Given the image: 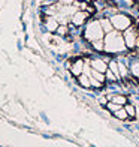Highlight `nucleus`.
Instances as JSON below:
<instances>
[{
    "label": "nucleus",
    "instance_id": "dca6fc26",
    "mask_svg": "<svg viewBox=\"0 0 139 147\" xmlns=\"http://www.w3.org/2000/svg\"><path fill=\"white\" fill-rule=\"evenodd\" d=\"M67 32H69V29L66 27V26H58V29H57V33L58 35H67Z\"/></svg>",
    "mask_w": 139,
    "mask_h": 147
},
{
    "label": "nucleus",
    "instance_id": "2eb2a0df",
    "mask_svg": "<svg viewBox=\"0 0 139 147\" xmlns=\"http://www.w3.org/2000/svg\"><path fill=\"white\" fill-rule=\"evenodd\" d=\"M109 71H112L115 75H120V74H118V62H111L109 63Z\"/></svg>",
    "mask_w": 139,
    "mask_h": 147
},
{
    "label": "nucleus",
    "instance_id": "f03ea898",
    "mask_svg": "<svg viewBox=\"0 0 139 147\" xmlns=\"http://www.w3.org/2000/svg\"><path fill=\"white\" fill-rule=\"evenodd\" d=\"M103 35H105V32L102 29V24L99 23V21H91L87 27H85V32H84L85 39L90 41L91 44L93 42H97V41H102Z\"/></svg>",
    "mask_w": 139,
    "mask_h": 147
},
{
    "label": "nucleus",
    "instance_id": "6e6552de",
    "mask_svg": "<svg viewBox=\"0 0 139 147\" xmlns=\"http://www.w3.org/2000/svg\"><path fill=\"white\" fill-rule=\"evenodd\" d=\"M45 26L48 27V30L57 32V29H58V21H57V18H55V17H48V18H45Z\"/></svg>",
    "mask_w": 139,
    "mask_h": 147
},
{
    "label": "nucleus",
    "instance_id": "9d476101",
    "mask_svg": "<svg viewBox=\"0 0 139 147\" xmlns=\"http://www.w3.org/2000/svg\"><path fill=\"white\" fill-rule=\"evenodd\" d=\"M130 74H132V77L139 78V62H138V60L132 63V66H130Z\"/></svg>",
    "mask_w": 139,
    "mask_h": 147
},
{
    "label": "nucleus",
    "instance_id": "20e7f679",
    "mask_svg": "<svg viewBox=\"0 0 139 147\" xmlns=\"http://www.w3.org/2000/svg\"><path fill=\"white\" fill-rule=\"evenodd\" d=\"M111 23H112V27H115L117 30H127L130 26H132V20L130 17L124 15V14H117L114 17H111Z\"/></svg>",
    "mask_w": 139,
    "mask_h": 147
},
{
    "label": "nucleus",
    "instance_id": "0eeeda50",
    "mask_svg": "<svg viewBox=\"0 0 139 147\" xmlns=\"http://www.w3.org/2000/svg\"><path fill=\"white\" fill-rule=\"evenodd\" d=\"M90 65H91V68L94 69V71H99V72H102V74L108 71V65L105 63V62H102V60H93Z\"/></svg>",
    "mask_w": 139,
    "mask_h": 147
},
{
    "label": "nucleus",
    "instance_id": "9b49d317",
    "mask_svg": "<svg viewBox=\"0 0 139 147\" xmlns=\"http://www.w3.org/2000/svg\"><path fill=\"white\" fill-rule=\"evenodd\" d=\"M112 102H115V104H118V105H126L127 104V99H126V96H123V95H115L114 98H112Z\"/></svg>",
    "mask_w": 139,
    "mask_h": 147
},
{
    "label": "nucleus",
    "instance_id": "ddd939ff",
    "mask_svg": "<svg viewBox=\"0 0 139 147\" xmlns=\"http://www.w3.org/2000/svg\"><path fill=\"white\" fill-rule=\"evenodd\" d=\"M106 107H108V110H109L111 113H117L120 108H123V105H118V104H115V102H109V104H106Z\"/></svg>",
    "mask_w": 139,
    "mask_h": 147
},
{
    "label": "nucleus",
    "instance_id": "f8f14e48",
    "mask_svg": "<svg viewBox=\"0 0 139 147\" xmlns=\"http://www.w3.org/2000/svg\"><path fill=\"white\" fill-rule=\"evenodd\" d=\"M124 110H126V113H127V116H129V117H132V119H133V117L136 116L135 107L132 105V104H126V105H124Z\"/></svg>",
    "mask_w": 139,
    "mask_h": 147
},
{
    "label": "nucleus",
    "instance_id": "4468645a",
    "mask_svg": "<svg viewBox=\"0 0 139 147\" xmlns=\"http://www.w3.org/2000/svg\"><path fill=\"white\" fill-rule=\"evenodd\" d=\"M114 114H115L118 119H123V120L129 117V116H127V113H126V110H124V107H123V108H120V110H118L117 113H114Z\"/></svg>",
    "mask_w": 139,
    "mask_h": 147
},
{
    "label": "nucleus",
    "instance_id": "423d86ee",
    "mask_svg": "<svg viewBox=\"0 0 139 147\" xmlns=\"http://www.w3.org/2000/svg\"><path fill=\"white\" fill-rule=\"evenodd\" d=\"M69 69H70V72L74 74L75 77H79V75H82V74H84L85 65H84V62L81 59H78V60H75V62L69 66Z\"/></svg>",
    "mask_w": 139,
    "mask_h": 147
},
{
    "label": "nucleus",
    "instance_id": "f257e3e1",
    "mask_svg": "<svg viewBox=\"0 0 139 147\" xmlns=\"http://www.w3.org/2000/svg\"><path fill=\"white\" fill-rule=\"evenodd\" d=\"M105 51L106 53H120L123 51L124 48H127L126 47V42H124V38L120 35V33H115V32H109L108 36L105 38Z\"/></svg>",
    "mask_w": 139,
    "mask_h": 147
},
{
    "label": "nucleus",
    "instance_id": "1a4fd4ad",
    "mask_svg": "<svg viewBox=\"0 0 139 147\" xmlns=\"http://www.w3.org/2000/svg\"><path fill=\"white\" fill-rule=\"evenodd\" d=\"M100 24H102V29H103V32H106V33L112 32V23H111V20L105 18V20H102V21H100Z\"/></svg>",
    "mask_w": 139,
    "mask_h": 147
},
{
    "label": "nucleus",
    "instance_id": "7ed1b4c3",
    "mask_svg": "<svg viewBox=\"0 0 139 147\" xmlns=\"http://www.w3.org/2000/svg\"><path fill=\"white\" fill-rule=\"evenodd\" d=\"M124 42H126L127 48H136V47H139V27L130 26L124 32Z\"/></svg>",
    "mask_w": 139,
    "mask_h": 147
},
{
    "label": "nucleus",
    "instance_id": "39448f33",
    "mask_svg": "<svg viewBox=\"0 0 139 147\" xmlns=\"http://www.w3.org/2000/svg\"><path fill=\"white\" fill-rule=\"evenodd\" d=\"M88 18H90V14L87 11H76L75 14L72 15V23L75 26H82Z\"/></svg>",
    "mask_w": 139,
    "mask_h": 147
}]
</instances>
